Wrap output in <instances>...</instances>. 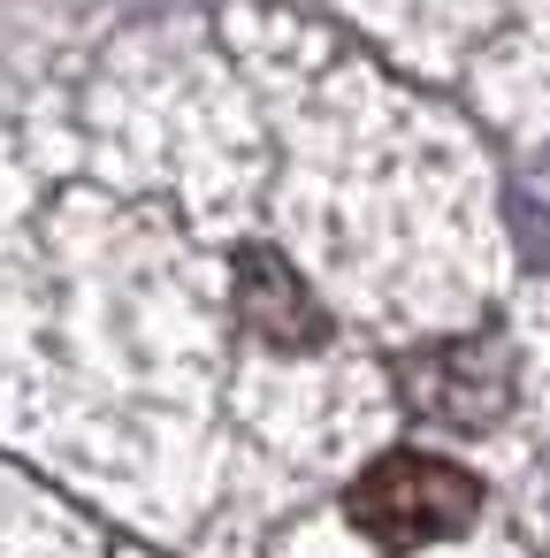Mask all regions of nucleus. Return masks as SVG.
Segmentation results:
<instances>
[{
    "label": "nucleus",
    "mask_w": 550,
    "mask_h": 558,
    "mask_svg": "<svg viewBox=\"0 0 550 558\" xmlns=\"http://www.w3.org/2000/svg\"><path fill=\"white\" fill-rule=\"evenodd\" d=\"M237 322L253 337H268L276 352H314L329 337V314L314 306L306 276L283 253H268V245H245L237 253Z\"/></svg>",
    "instance_id": "3"
},
{
    "label": "nucleus",
    "mask_w": 550,
    "mask_h": 558,
    "mask_svg": "<svg viewBox=\"0 0 550 558\" xmlns=\"http://www.w3.org/2000/svg\"><path fill=\"white\" fill-rule=\"evenodd\" d=\"M398 398L459 436H481L512 413V360L497 337H443L398 360Z\"/></svg>",
    "instance_id": "2"
},
{
    "label": "nucleus",
    "mask_w": 550,
    "mask_h": 558,
    "mask_svg": "<svg viewBox=\"0 0 550 558\" xmlns=\"http://www.w3.org/2000/svg\"><path fill=\"white\" fill-rule=\"evenodd\" d=\"M344 512L382 558H413V550H436L481 520V482L436 451H382L352 482Z\"/></svg>",
    "instance_id": "1"
}]
</instances>
